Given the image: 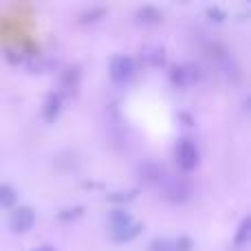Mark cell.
<instances>
[{
    "mask_svg": "<svg viewBox=\"0 0 251 251\" xmlns=\"http://www.w3.org/2000/svg\"><path fill=\"white\" fill-rule=\"evenodd\" d=\"M161 192H163V196L170 203H185L192 194V185L183 176H170V174H165L161 178Z\"/></svg>",
    "mask_w": 251,
    "mask_h": 251,
    "instance_id": "cell-1",
    "label": "cell"
},
{
    "mask_svg": "<svg viewBox=\"0 0 251 251\" xmlns=\"http://www.w3.org/2000/svg\"><path fill=\"white\" fill-rule=\"evenodd\" d=\"M174 156H176V163L181 165V170H185V172L194 170L199 163V150H196L192 139H181L174 148Z\"/></svg>",
    "mask_w": 251,
    "mask_h": 251,
    "instance_id": "cell-2",
    "label": "cell"
},
{
    "mask_svg": "<svg viewBox=\"0 0 251 251\" xmlns=\"http://www.w3.org/2000/svg\"><path fill=\"white\" fill-rule=\"evenodd\" d=\"M108 71L115 82H128L134 75V62L128 55H113L108 62Z\"/></svg>",
    "mask_w": 251,
    "mask_h": 251,
    "instance_id": "cell-3",
    "label": "cell"
},
{
    "mask_svg": "<svg viewBox=\"0 0 251 251\" xmlns=\"http://www.w3.org/2000/svg\"><path fill=\"white\" fill-rule=\"evenodd\" d=\"M35 223V214L29 205H22V207H16L11 212V218H9V225H11L13 231L22 234V231H29Z\"/></svg>",
    "mask_w": 251,
    "mask_h": 251,
    "instance_id": "cell-4",
    "label": "cell"
},
{
    "mask_svg": "<svg viewBox=\"0 0 251 251\" xmlns=\"http://www.w3.org/2000/svg\"><path fill=\"white\" fill-rule=\"evenodd\" d=\"M199 66L196 64H183V66H174L172 69V82L176 86H190L199 79Z\"/></svg>",
    "mask_w": 251,
    "mask_h": 251,
    "instance_id": "cell-5",
    "label": "cell"
},
{
    "mask_svg": "<svg viewBox=\"0 0 251 251\" xmlns=\"http://www.w3.org/2000/svg\"><path fill=\"white\" fill-rule=\"evenodd\" d=\"M139 234H141V223H137V221L128 223V225L119 227V229H110V238L115 243H128V240L137 238Z\"/></svg>",
    "mask_w": 251,
    "mask_h": 251,
    "instance_id": "cell-6",
    "label": "cell"
},
{
    "mask_svg": "<svg viewBox=\"0 0 251 251\" xmlns=\"http://www.w3.org/2000/svg\"><path fill=\"white\" fill-rule=\"evenodd\" d=\"M57 113H60V97L55 95V93H49L47 100H44V108H42V115L47 122H53V119L57 117Z\"/></svg>",
    "mask_w": 251,
    "mask_h": 251,
    "instance_id": "cell-7",
    "label": "cell"
},
{
    "mask_svg": "<svg viewBox=\"0 0 251 251\" xmlns=\"http://www.w3.org/2000/svg\"><path fill=\"white\" fill-rule=\"evenodd\" d=\"M139 174H141L143 181H150V183H156L165 176V172L156 163H143L141 168H139Z\"/></svg>",
    "mask_w": 251,
    "mask_h": 251,
    "instance_id": "cell-8",
    "label": "cell"
},
{
    "mask_svg": "<svg viewBox=\"0 0 251 251\" xmlns=\"http://www.w3.org/2000/svg\"><path fill=\"white\" fill-rule=\"evenodd\" d=\"M137 18L141 22H148V25H156L163 16H161V11L154 7V4H143V7H139Z\"/></svg>",
    "mask_w": 251,
    "mask_h": 251,
    "instance_id": "cell-9",
    "label": "cell"
},
{
    "mask_svg": "<svg viewBox=\"0 0 251 251\" xmlns=\"http://www.w3.org/2000/svg\"><path fill=\"white\" fill-rule=\"evenodd\" d=\"M143 57H146V62H148V64H152V66H161L165 62V53H163V49H161V47L143 49Z\"/></svg>",
    "mask_w": 251,
    "mask_h": 251,
    "instance_id": "cell-10",
    "label": "cell"
},
{
    "mask_svg": "<svg viewBox=\"0 0 251 251\" xmlns=\"http://www.w3.org/2000/svg\"><path fill=\"white\" fill-rule=\"evenodd\" d=\"M108 223H110V229H119V227L132 223V216L128 212H124V209H113L108 216Z\"/></svg>",
    "mask_w": 251,
    "mask_h": 251,
    "instance_id": "cell-11",
    "label": "cell"
},
{
    "mask_svg": "<svg viewBox=\"0 0 251 251\" xmlns=\"http://www.w3.org/2000/svg\"><path fill=\"white\" fill-rule=\"evenodd\" d=\"M18 194L11 185H0V207H11L16 203Z\"/></svg>",
    "mask_w": 251,
    "mask_h": 251,
    "instance_id": "cell-12",
    "label": "cell"
},
{
    "mask_svg": "<svg viewBox=\"0 0 251 251\" xmlns=\"http://www.w3.org/2000/svg\"><path fill=\"white\" fill-rule=\"evenodd\" d=\"M249 227H251V218L245 216L243 223H240V227H238V234H236V245H245V243H247V238H249Z\"/></svg>",
    "mask_w": 251,
    "mask_h": 251,
    "instance_id": "cell-13",
    "label": "cell"
},
{
    "mask_svg": "<svg viewBox=\"0 0 251 251\" xmlns=\"http://www.w3.org/2000/svg\"><path fill=\"white\" fill-rule=\"evenodd\" d=\"M104 13H106V7H93V9H88V11H84L79 20L82 22H95V20H100Z\"/></svg>",
    "mask_w": 251,
    "mask_h": 251,
    "instance_id": "cell-14",
    "label": "cell"
},
{
    "mask_svg": "<svg viewBox=\"0 0 251 251\" xmlns=\"http://www.w3.org/2000/svg\"><path fill=\"white\" fill-rule=\"evenodd\" d=\"M82 212H84V207H66V209H62V212H57V218L60 221H73V218H77V216H82Z\"/></svg>",
    "mask_w": 251,
    "mask_h": 251,
    "instance_id": "cell-15",
    "label": "cell"
},
{
    "mask_svg": "<svg viewBox=\"0 0 251 251\" xmlns=\"http://www.w3.org/2000/svg\"><path fill=\"white\" fill-rule=\"evenodd\" d=\"M132 199H134V192H126V190H119V192L108 194L110 203H128V201H132Z\"/></svg>",
    "mask_w": 251,
    "mask_h": 251,
    "instance_id": "cell-16",
    "label": "cell"
},
{
    "mask_svg": "<svg viewBox=\"0 0 251 251\" xmlns=\"http://www.w3.org/2000/svg\"><path fill=\"white\" fill-rule=\"evenodd\" d=\"M150 251H172V243L165 238H156L150 243Z\"/></svg>",
    "mask_w": 251,
    "mask_h": 251,
    "instance_id": "cell-17",
    "label": "cell"
},
{
    "mask_svg": "<svg viewBox=\"0 0 251 251\" xmlns=\"http://www.w3.org/2000/svg\"><path fill=\"white\" fill-rule=\"evenodd\" d=\"M172 251H192V240L187 236H181L176 243H172Z\"/></svg>",
    "mask_w": 251,
    "mask_h": 251,
    "instance_id": "cell-18",
    "label": "cell"
},
{
    "mask_svg": "<svg viewBox=\"0 0 251 251\" xmlns=\"http://www.w3.org/2000/svg\"><path fill=\"white\" fill-rule=\"evenodd\" d=\"M207 16L212 18V20H218V22H223V20H225V16H227V13L223 11L221 7H214V4H212V7H207Z\"/></svg>",
    "mask_w": 251,
    "mask_h": 251,
    "instance_id": "cell-19",
    "label": "cell"
},
{
    "mask_svg": "<svg viewBox=\"0 0 251 251\" xmlns=\"http://www.w3.org/2000/svg\"><path fill=\"white\" fill-rule=\"evenodd\" d=\"M35 251H55V249L49 247V245H44V247H40V249H35Z\"/></svg>",
    "mask_w": 251,
    "mask_h": 251,
    "instance_id": "cell-20",
    "label": "cell"
}]
</instances>
